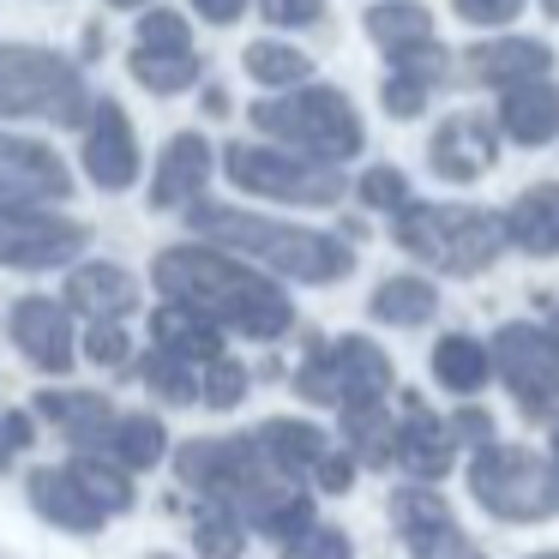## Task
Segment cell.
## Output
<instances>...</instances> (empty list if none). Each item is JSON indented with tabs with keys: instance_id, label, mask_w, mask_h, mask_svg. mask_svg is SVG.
Listing matches in <instances>:
<instances>
[{
	"instance_id": "1",
	"label": "cell",
	"mask_w": 559,
	"mask_h": 559,
	"mask_svg": "<svg viewBox=\"0 0 559 559\" xmlns=\"http://www.w3.org/2000/svg\"><path fill=\"white\" fill-rule=\"evenodd\" d=\"M151 283H157L163 301H181L193 313H205L217 331H241V337H283L295 325V307L289 295L271 283V271H259L253 259L229 253L217 241H181V247H163L151 259Z\"/></svg>"
},
{
	"instance_id": "2",
	"label": "cell",
	"mask_w": 559,
	"mask_h": 559,
	"mask_svg": "<svg viewBox=\"0 0 559 559\" xmlns=\"http://www.w3.org/2000/svg\"><path fill=\"white\" fill-rule=\"evenodd\" d=\"M187 229L199 241H217L229 253L253 259L271 277H295V283H343L355 271V253L343 235L307 229V223H277L259 217V211L241 205H217V199H193L187 205Z\"/></svg>"
},
{
	"instance_id": "3",
	"label": "cell",
	"mask_w": 559,
	"mask_h": 559,
	"mask_svg": "<svg viewBox=\"0 0 559 559\" xmlns=\"http://www.w3.org/2000/svg\"><path fill=\"white\" fill-rule=\"evenodd\" d=\"M259 139L271 145H289L301 157H319V163H349L361 157L367 145V127L355 115V103L343 97L337 85H289V91H271L247 109Z\"/></svg>"
},
{
	"instance_id": "4",
	"label": "cell",
	"mask_w": 559,
	"mask_h": 559,
	"mask_svg": "<svg viewBox=\"0 0 559 559\" xmlns=\"http://www.w3.org/2000/svg\"><path fill=\"white\" fill-rule=\"evenodd\" d=\"M91 103L97 97L85 61H67L61 49H37V43H0V121L85 127Z\"/></svg>"
},
{
	"instance_id": "5",
	"label": "cell",
	"mask_w": 559,
	"mask_h": 559,
	"mask_svg": "<svg viewBox=\"0 0 559 559\" xmlns=\"http://www.w3.org/2000/svg\"><path fill=\"white\" fill-rule=\"evenodd\" d=\"M397 247L415 253L421 265L451 271V277H475L499 259L506 247V223L481 205H403L397 211Z\"/></svg>"
},
{
	"instance_id": "6",
	"label": "cell",
	"mask_w": 559,
	"mask_h": 559,
	"mask_svg": "<svg viewBox=\"0 0 559 559\" xmlns=\"http://www.w3.org/2000/svg\"><path fill=\"white\" fill-rule=\"evenodd\" d=\"M223 175H229L241 193L253 199H277V205H337L343 199V163H319V157H301V151L289 145H271V139H259V145H247V139H235V145H223Z\"/></svg>"
},
{
	"instance_id": "7",
	"label": "cell",
	"mask_w": 559,
	"mask_h": 559,
	"mask_svg": "<svg viewBox=\"0 0 559 559\" xmlns=\"http://www.w3.org/2000/svg\"><path fill=\"white\" fill-rule=\"evenodd\" d=\"M91 223L67 217L37 199H0V265L7 271H55L85 259Z\"/></svg>"
},
{
	"instance_id": "8",
	"label": "cell",
	"mask_w": 559,
	"mask_h": 559,
	"mask_svg": "<svg viewBox=\"0 0 559 559\" xmlns=\"http://www.w3.org/2000/svg\"><path fill=\"white\" fill-rule=\"evenodd\" d=\"M79 163H85V181L97 193H127L139 187V169H145V151H139V133L127 121V109L115 97H97L79 127Z\"/></svg>"
},
{
	"instance_id": "9",
	"label": "cell",
	"mask_w": 559,
	"mask_h": 559,
	"mask_svg": "<svg viewBox=\"0 0 559 559\" xmlns=\"http://www.w3.org/2000/svg\"><path fill=\"white\" fill-rule=\"evenodd\" d=\"M7 337L19 343L31 367L43 373H67L79 361V337H73V307L55 301V295H19L13 313H7Z\"/></svg>"
},
{
	"instance_id": "10",
	"label": "cell",
	"mask_w": 559,
	"mask_h": 559,
	"mask_svg": "<svg viewBox=\"0 0 559 559\" xmlns=\"http://www.w3.org/2000/svg\"><path fill=\"white\" fill-rule=\"evenodd\" d=\"M0 199H37V205H67L73 199V169L55 157V145L0 127Z\"/></svg>"
},
{
	"instance_id": "11",
	"label": "cell",
	"mask_w": 559,
	"mask_h": 559,
	"mask_svg": "<svg viewBox=\"0 0 559 559\" xmlns=\"http://www.w3.org/2000/svg\"><path fill=\"white\" fill-rule=\"evenodd\" d=\"M499 367L506 385L523 397V409H547L559 397V337L535 325H506L499 331Z\"/></svg>"
},
{
	"instance_id": "12",
	"label": "cell",
	"mask_w": 559,
	"mask_h": 559,
	"mask_svg": "<svg viewBox=\"0 0 559 559\" xmlns=\"http://www.w3.org/2000/svg\"><path fill=\"white\" fill-rule=\"evenodd\" d=\"M211 175H217V151L205 133H175L151 163V205L157 211H181L193 199H205Z\"/></svg>"
},
{
	"instance_id": "13",
	"label": "cell",
	"mask_w": 559,
	"mask_h": 559,
	"mask_svg": "<svg viewBox=\"0 0 559 559\" xmlns=\"http://www.w3.org/2000/svg\"><path fill=\"white\" fill-rule=\"evenodd\" d=\"M427 163L451 187L481 181L493 169V121H481V115H451V121H439V133L427 139Z\"/></svg>"
},
{
	"instance_id": "14",
	"label": "cell",
	"mask_w": 559,
	"mask_h": 559,
	"mask_svg": "<svg viewBox=\"0 0 559 559\" xmlns=\"http://www.w3.org/2000/svg\"><path fill=\"white\" fill-rule=\"evenodd\" d=\"M547 67H554V49L535 37H499V43H475V49H463L457 61V79H469V85H518V79H542Z\"/></svg>"
},
{
	"instance_id": "15",
	"label": "cell",
	"mask_w": 559,
	"mask_h": 559,
	"mask_svg": "<svg viewBox=\"0 0 559 559\" xmlns=\"http://www.w3.org/2000/svg\"><path fill=\"white\" fill-rule=\"evenodd\" d=\"M499 133L511 145H547L559 139V85L554 79H518L499 91Z\"/></svg>"
},
{
	"instance_id": "16",
	"label": "cell",
	"mask_w": 559,
	"mask_h": 559,
	"mask_svg": "<svg viewBox=\"0 0 559 559\" xmlns=\"http://www.w3.org/2000/svg\"><path fill=\"white\" fill-rule=\"evenodd\" d=\"M61 301L73 313H91V319H127L139 307V283H133V271L109 265V259H85V265L67 271Z\"/></svg>"
},
{
	"instance_id": "17",
	"label": "cell",
	"mask_w": 559,
	"mask_h": 559,
	"mask_svg": "<svg viewBox=\"0 0 559 559\" xmlns=\"http://www.w3.org/2000/svg\"><path fill=\"white\" fill-rule=\"evenodd\" d=\"M506 241L523 253H559V181H535L506 205Z\"/></svg>"
},
{
	"instance_id": "18",
	"label": "cell",
	"mask_w": 559,
	"mask_h": 559,
	"mask_svg": "<svg viewBox=\"0 0 559 559\" xmlns=\"http://www.w3.org/2000/svg\"><path fill=\"white\" fill-rule=\"evenodd\" d=\"M37 409H43V421H55L73 445H109V433H115V409H109V397H97V391H43L37 397Z\"/></svg>"
},
{
	"instance_id": "19",
	"label": "cell",
	"mask_w": 559,
	"mask_h": 559,
	"mask_svg": "<svg viewBox=\"0 0 559 559\" xmlns=\"http://www.w3.org/2000/svg\"><path fill=\"white\" fill-rule=\"evenodd\" d=\"M151 343H157V349L187 355V361H217V355H223V331L211 325L205 313L181 307V301H169V307L151 313Z\"/></svg>"
},
{
	"instance_id": "20",
	"label": "cell",
	"mask_w": 559,
	"mask_h": 559,
	"mask_svg": "<svg viewBox=\"0 0 559 559\" xmlns=\"http://www.w3.org/2000/svg\"><path fill=\"white\" fill-rule=\"evenodd\" d=\"M367 37H373V49L385 55V61H397V55L433 43L439 31H433V13L415 7V0H379L373 13H367Z\"/></svg>"
},
{
	"instance_id": "21",
	"label": "cell",
	"mask_w": 559,
	"mask_h": 559,
	"mask_svg": "<svg viewBox=\"0 0 559 559\" xmlns=\"http://www.w3.org/2000/svg\"><path fill=\"white\" fill-rule=\"evenodd\" d=\"M127 73H133L139 91H151V97H181V91H193L199 79H205V61H199L193 49H133L127 55Z\"/></svg>"
},
{
	"instance_id": "22",
	"label": "cell",
	"mask_w": 559,
	"mask_h": 559,
	"mask_svg": "<svg viewBox=\"0 0 559 559\" xmlns=\"http://www.w3.org/2000/svg\"><path fill=\"white\" fill-rule=\"evenodd\" d=\"M241 67H247V79L253 85H265V91H289V85H307V73H313V61H307L295 43H247V55H241Z\"/></svg>"
},
{
	"instance_id": "23",
	"label": "cell",
	"mask_w": 559,
	"mask_h": 559,
	"mask_svg": "<svg viewBox=\"0 0 559 559\" xmlns=\"http://www.w3.org/2000/svg\"><path fill=\"white\" fill-rule=\"evenodd\" d=\"M439 295L427 277H385L373 289V319H385V325H421V319H433Z\"/></svg>"
},
{
	"instance_id": "24",
	"label": "cell",
	"mask_w": 559,
	"mask_h": 559,
	"mask_svg": "<svg viewBox=\"0 0 559 559\" xmlns=\"http://www.w3.org/2000/svg\"><path fill=\"white\" fill-rule=\"evenodd\" d=\"M109 451L121 469H145V463L163 457V427L151 415H115V433H109Z\"/></svg>"
},
{
	"instance_id": "25",
	"label": "cell",
	"mask_w": 559,
	"mask_h": 559,
	"mask_svg": "<svg viewBox=\"0 0 559 559\" xmlns=\"http://www.w3.org/2000/svg\"><path fill=\"white\" fill-rule=\"evenodd\" d=\"M139 379H145V385L157 391L163 403H193V397H199L193 361H187V355H175V349H151L145 367H139Z\"/></svg>"
},
{
	"instance_id": "26",
	"label": "cell",
	"mask_w": 559,
	"mask_h": 559,
	"mask_svg": "<svg viewBox=\"0 0 559 559\" xmlns=\"http://www.w3.org/2000/svg\"><path fill=\"white\" fill-rule=\"evenodd\" d=\"M433 373H439V385H451V391H475L487 379V349L475 337H445L433 349Z\"/></svg>"
},
{
	"instance_id": "27",
	"label": "cell",
	"mask_w": 559,
	"mask_h": 559,
	"mask_svg": "<svg viewBox=\"0 0 559 559\" xmlns=\"http://www.w3.org/2000/svg\"><path fill=\"white\" fill-rule=\"evenodd\" d=\"M133 49H163V55L193 49V25H187L175 7H157V0H151L145 19H139V31H133Z\"/></svg>"
},
{
	"instance_id": "28",
	"label": "cell",
	"mask_w": 559,
	"mask_h": 559,
	"mask_svg": "<svg viewBox=\"0 0 559 559\" xmlns=\"http://www.w3.org/2000/svg\"><path fill=\"white\" fill-rule=\"evenodd\" d=\"M355 193H361L367 211H403L409 205V181H403V169H391V163H373V169L355 181Z\"/></svg>"
},
{
	"instance_id": "29",
	"label": "cell",
	"mask_w": 559,
	"mask_h": 559,
	"mask_svg": "<svg viewBox=\"0 0 559 559\" xmlns=\"http://www.w3.org/2000/svg\"><path fill=\"white\" fill-rule=\"evenodd\" d=\"M247 391V367L229 361V355H217V361H205V373H199V397L211 403V409H229V403H241Z\"/></svg>"
},
{
	"instance_id": "30",
	"label": "cell",
	"mask_w": 559,
	"mask_h": 559,
	"mask_svg": "<svg viewBox=\"0 0 559 559\" xmlns=\"http://www.w3.org/2000/svg\"><path fill=\"white\" fill-rule=\"evenodd\" d=\"M427 97H433V85H427V79H415V73H397V67H391L385 85H379V103H385V115H397V121L421 115Z\"/></svg>"
},
{
	"instance_id": "31",
	"label": "cell",
	"mask_w": 559,
	"mask_h": 559,
	"mask_svg": "<svg viewBox=\"0 0 559 559\" xmlns=\"http://www.w3.org/2000/svg\"><path fill=\"white\" fill-rule=\"evenodd\" d=\"M259 19L277 31H313L325 25V0H259Z\"/></svg>"
},
{
	"instance_id": "32",
	"label": "cell",
	"mask_w": 559,
	"mask_h": 559,
	"mask_svg": "<svg viewBox=\"0 0 559 559\" xmlns=\"http://www.w3.org/2000/svg\"><path fill=\"white\" fill-rule=\"evenodd\" d=\"M127 331H121V319H97V325L85 331V361H97V367H121L127 361Z\"/></svg>"
},
{
	"instance_id": "33",
	"label": "cell",
	"mask_w": 559,
	"mask_h": 559,
	"mask_svg": "<svg viewBox=\"0 0 559 559\" xmlns=\"http://www.w3.org/2000/svg\"><path fill=\"white\" fill-rule=\"evenodd\" d=\"M451 7H457V19H463V25H481V31L511 25V19L523 13V0H451Z\"/></svg>"
},
{
	"instance_id": "34",
	"label": "cell",
	"mask_w": 559,
	"mask_h": 559,
	"mask_svg": "<svg viewBox=\"0 0 559 559\" xmlns=\"http://www.w3.org/2000/svg\"><path fill=\"white\" fill-rule=\"evenodd\" d=\"M193 7H199L205 25H235V19L247 13V0H193Z\"/></svg>"
},
{
	"instance_id": "35",
	"label": "cell",
	"mask_w": 559,
	"mask_h": 559,
	"mask_svg": "<svg viewBox=\"0 0 559 559\" xmlns=\"http://www.w3.org/2000/svg\"><path fill=\"white\" fill-rule=\"evenodd\" d=\"M103 49H109V31H103V25H85V43H79V55H85V61H97Z\"/></svg>"
},
{
	"instance_id": "36",
	"label": "cell",
	"mask_w": 559,
	"mask_h": 559,
	"mask_svg": "<svg viewBox=\"0 0 559 559\" xmlns=\"http://www.w3.org/2000/svg\"><path fill=\"white\" fill-rule=\"evenodd\" d=\"M205 109L223 115V109H229V91H223V85H205Z\"/></svg>"
},
{
	"instance_id": "37",
	"label": "cell",
	"mask_w": 559,
	"mask_h": 559,
	"mask_svg": "<svg viewBox=\"0 0 559 559\" xmlns=\"http://www.w3.org/2000/svg\"><path fill=\"white\" fill-rule=\"evenodd\" d=\"M7 457H13V433H7V421H0V469H7Z\"/></svg>"
},
{
	"instance_id": "38",
	"label": "cell",
	"mask_w": 559,
	"mask_h": 559,
	"mask_svg": "<svg viewBox=\"0 0 559 559\" xmlns=\"http://www.w3.org/2000/svg\"><path fill=\"white\" fill-rule=\"evenodd\" d=\"M109 7H151V0H109Z\"/></svg>"
},
{
	"instance_id": "39",
	"label": "cell",
	"mask_w": 559,
	"mask_h": 559,
	"mask_svg": "<svg viewBox=\"0 0 559 559\" xmlns=\"http://www.w3.org/2000/svg\"><path fill=\"white\" fill-rule=\"evenodd\" d=\"M554 337H559V307H554Z\"/></svg>"
}]
</instances>
